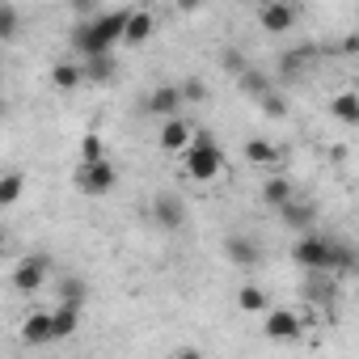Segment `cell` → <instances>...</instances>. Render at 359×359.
<instances>
[{"mask_svg":"<svg viewBox=\"0 0 359 359\" xmlns=\"http://www.w3.org/2000/svg\"><path fill=\"white\" fill-rule=\"evenodd\" d=\"M254 22L266 34H292L300 26V5H292V0H262L254 9Z\"/></svg>","mask_w":359,"mask_h":359,"instance_id":"7","label":"cell"},{"mask_svg":"<svg viewBox=\"0 0 359 359\" xmlns=\"http://www.w3.org/2000/svg\"><path fill=\"white\" fill-rule=\"evenodd\" d=\"M55 304H60V309H72V313H85V304H89V283L76 279V275H55Z\"/></svg>","mask_w":359,"mask_h":359,"instance_id":"13","label":"cell"},{"mask_svg":"<svg viewBox=\"0 0 359 359\" xmlns=\"http://www.w3.org/2000/svg\"><path fill=\"white\" fill-rule=\"evenodd\" d=\"M195 131H199V127H195L191 118L173 114V118H165V123L156 127V148H161V152H169V156H182V152L191 148Z\"/></svg>","mask_w":359,"mask_h":359,"instance_id":"8","label":"cell"},{"mask_svg":"<svg viewBox=\"0 0 359 359\" xmlns=\"http://www.w3.org/2000/svg\"><path fill=\"white\" fill-rule=\"evenodd\" d=\"M258 110H262L266 118H275V123H279V118H287V102H283V93H279V89H275V93H266V97L258 102Z\"/></svg>","mask_w":359,"mask_h":359,"instance_id":"30","label":"cell"},{"mask_svg":"<svg viewBox=\"0 0 359 359\" xmlns=\"http://www.w3.org/2000/svg\"><path fill=\"white\" fill-rule=\"evenodd\" d=\"M72 187H76L81 195H89V199H102V195H110V191L118 187V169H114L110 156H106V161H93V165H76Z\"/></svg>","mask_w":359,"mask_h":359,"instance_id":"4","label":"cell"},{"mask_svg":"<svg viewBox=\"0 0 359 359\" xmlns=\"http://www.w3.org/2000/svg\"><path fill=\"white\" fill-rule=\"evenodd\" d=\"M76 330H81V313H72V309H51V342H64V338H76Z\"/></svg>","mask_w":359,"mask_h":359,"instance_id":"24","label":"cell"},{"mask_svg":"<svg viewBox=\"0 0 359 359\" xmlns=\"http://www.w3.org/2000/svg\"><path fill=\"white\" fill-rule=\"evenodd\" d=\"M0 118H5V102H0Z\"/></svg>","mask_w":359,"mask_h":359,"instance_id":"33","label":"cell"},{"mask_svg":"<svg viewBox=\"0 0 359 359\" xmlns=\"http://www.w3.org/2000/svg\"><path fill=\"white\" fill-rule=\"evenodd\" d=\"M177 110H182V93H177V85H156V89H148V97H144V114H152V118H173Z\"/></svg>","mask_w":359,"mask_h":359,"instance_id":"12","label":"cell"},{"mask_svg":"<svg viewBox=\"0 0 359 359\" xmlns=\"http://www.w3.org/2000/svg\"><path fill=\"white\" fill-rule=\"evenodd\" d=\"M123 22H127V9H97L89 22H81L72 30V51L81 60H93V55H114L118 39H123Z\"/></svg>","mask_w":359,"mask_h":359,"instance_id":"2","label":"cell"},{"mask_svg":"<svg viewBox=\"0 0 359 359\" xmlns=\"http://www.w3.org/2000/svg\"><path fill=\"white\" fill-rule=\"evenodd\" d=\"M237 85H241V93H245V97H254V102H262L266 93H275V81H271L266 72H258L254 64H250V68L237 76Z\"/></svg>","mask_w":359,"mask_h":359,"instance_id":"21","label":"cell"},{"mask_svg":"<svg viewBox=\"0 0 359 359\" xmlns=\"http://www.w3.org/2000/svg\"><path fill=\"white\" fill-rule=\"evenodd\" d=\"M148 216H152V224H156L161 233H177V229L187 224V199H182V195H173V191H165V195L152 199Z\"/></svg>","mask_w":359,"mask_h":359,"instance_id":"9","label":"cell"},{"mask_svg":"<svg viewBox=\"0 0 359 359\" xmlns=\"http://www.w3.org/2000/svg\"><path fill=\"white\" fill-rule=\"evenodd\" d=\"M169 359H208V355H203L199 346H191V342H187V346H177V351H173Z\"/></svg>","mask_w":359,"mask_h":359,"instance_id":"31","label":"cell"},{"mask_svg":"<svg viewBox=\"0 0 359 359\" xmlns=\"http://www.w3.org/2000/svg\"><path fill=\"white\" fill-rule=\"evenodd\" d=\"M76 64H81V76H85L89 85L114 81V55H93V60H76Z\"/></svg>","mask_w":359,"mask_h":359,"instance_id":"23","label":"cell"},{"mask_svg":"<svg viewBox=\"0 0 359 359\" xmlns=\"http://www.w3.org/2000/svg\"><path fill=\"white\" fill-rule=\"evenodd\" d=\"M93 161H106V144H102L97 131L81 135V165H93Z\"/></svg>","mask_w":359,"mask_h":359,"instance_id":"28","label":"cell"},{"mask_svg":"<svg viewBox=\"0 0 359 359\" xmlns=\"http://www.w3.org/2000/svg\"><path fill=\"white\" fill-rule=\"evenodd\" d=\"M216 60H220V68H224L229 76H241V72L250 68L245 51H237V47H220V55H216Z\"/></svg>","mask_w":359,"mask_h":359,"instance_id":"27","label":"cell"},{"mask_svg":"<svg viewBox=\"0 0 359 359\" xmlns=\"http://www.w3.org/2000/svg\"><path fill=\"white\" fill-rule=\"evenodd\" d=\"M241 156L254 165V169H266V173H279V148L271 144V140H262V135H254V140H245V148H241Z\"/></svg>","mask_w":359,"mask_h":359,"instance_id":"17","label":"cell"},{"mask_svg":"<svg viewBox=\"0 0 359 359\" xmlns=\"http://www.w3.org/2000/svg\"><path fill=\"white\" fill-rule=\"evenodd\" d=\"M156 34V13L152 9H144V5H131L127 9V22H123V47H144L148 39Z\"/></svg>","mask_w":359,"mask_h":359,"instance_id":"10","label":"cell"},{"mask_svg":"<svg viewBox=\"0 0 359 359\" xmlns=\"http://www.w3.org/2000/svg\"><path fill=\"white\" fill-rule=\"evenodd\" d=\"M22 30H26L22 9H18V5H0V43H13Z\"/></svg>","mask_w":359,"mask_h":359,"instance_id":"25","label":"cell"},{"mask_svg":"<svg viewBox=\"0 0 359 359\" xmlns=\"http://www.w3.org/2000/svg\"><path fill=\"white\" fill-rule=\"evenodd\" d=\"M177 161H182V173L191 177V182H199V187H212V182H220V177L229 173V156H224V148L208 131H195L191 148Z\"/></svg>","mask_w":359,"mask_h":359,"instance_id":"3","label":"cell"},{"mask_svg":"<svg viewBox=\"0 0 359 359\" xmlns=\"http://www.w3.org/2000/svg\"><path fill=\"white\" fill-rule=\"evenodd\" d=\"M22 195H26V173L22 169L0 173V212L13 208V203H22Z\"/></svg>","mask_w":359,"mask_h":359,"instance_id":"22","label":"cell"},{"mask_svg":"<svg viewBox=\"0 0 359 359\" xmlns=\"http://www.w3.org/2000/svg\"><path fill=\"white\" fill-rule=\"evenodd\" d=\"M330 114L342 123V127H359V93L355 89H338L330 97Z\"/></svg>","mask_w":359,"mask_h":359,"instance_id":"19","label":"cell"},{"mask_svg":"<svg viewBox=\"0 0 359 359\" xmlns=\"http://www.w3.org/2000/svg\"><path fill=\"white\" fill-rule=\"evenodd\" d=\"M224 258H229L237 271H254V266L262 262V245H258L254 237H245V233H229V237H224Z\"/></svg>","mask_w":359,"mask_h":359,"instance_id":"11","label":"cell"},{"mask_svg":"<svg viewBox=\"0 0 359 359\" xmlns=\"http://www.w3.org/2000/svg\"><path fill=\"white\" fill-rule=\"evenodd\" d=\"M233 300H237V309H241L245 317H262V313L271 309V292H266L262 283H254V279H250V283H241Z\"/></svg>","mask_w":359,"mask_h":359,"instance_id":"18","label":"cell"},{"mask_svg":"<svg viewBox=\"0 0 359 359\" xmlns=\"http://www.w3.org/2000/svg\"><path fill=\"white\" fill-rule=\"evenodd\" d=\"M18 338H22L26 346H47V342H51V309L26 313V321L18 325Z\"/></svg>","mask_w":359,"mask_h":359,"instance_id":"15","label":"cell"},{"mask_svg":"<svg viewBox=\"0 0 359 359\" xmlns=\"http://www.w3.org/2000/svg\"><path fill=\"white\" fill-rule=\"evenodd\" d=\"M81 85H85V76H81V64H76V60H60V64H51V89L72 93V89H81Z\"/></svg>","mask_w":359,"mask_h":359,"instance_id":"20","label":"cell"},{"mask_svg":"<svg viewBox=\"0 0 359 359\" xmlns=\"http://www.w3.org/2000/svg\"><path fill=\"white\" fill-rule=\"evenodd\" d=\"M5 241H9V233H5V224H0V250H5Z\"/></svg>","mask_w":359,"mask_h":359,"instance_id":"32","label":"cell"},{"mask_svg":"<svg viewBox=\"0 0 359 359\" xmlns=\"http://www.w3.org/2000/svg\"><path fill=\"white\" fill-rule=\"evenodd\" d=\"M258 199H262L271 212H279L283 203L296 199V182H292V177H283V173H271L266 182H262V191H258Z\"/></svg>","mask_w":359,"mask_h":359,"instance_id":"16","label":"cell"},{"mask_svg":"<svg viewBox=\"0 0 359 359\" xmlns=\"http://www.w3.org/2000/svg\"><path fill=\"white\" fill-rule=\"evenodd\" d=\"M292 262L304 266L309 275H351L355 271V250L338 237H321V233H304L292 245Z\"/></svg>","mask_w":359,"mask_h":359,"instance_id":"1","label":"cell"},{"mask_svg":"<svg viewBox=\"0 0 359 359\" xmlns=\"http://www.w3.org/2000/svg\"><path fill=\"white\" fill-rule=\"evenodd\" d=\"M309 60H313V51H309V47H296V51H283V55H279V76H300Z\"/></svg>","mask_w":359,"mask_h":359,"instance_id":"26","label":"cell"},{"mask_svg":"<svg viewBox=\"0 0 359 359\" xmlns=\"http://www.w3.org/2000/svg\"><path fill=\"white\" fill-rule=\"evenodd\" d=\"M279 220H283L296 237H304V233H313V224H317V208H313V203H304V199L296 195L292 203H283V208H279Z\"/></svg>","mask_w":359,"mask_h":359,"instance_id":"14","label":"cell"},{"mask_svg":"<svg viewBox=\"0 0 359 359\" xmlns=\"http://www.w3.org/2000/svg\"><path fill=\"white\" fill-rule=\"evenodd\" d=\"M177 93H182V106H187V102H191V106H199V102H208V81L187 76L182 85H177Z\"/></svg>","mask_w":359,"mask_h":359,"instance_id":"29","label":"cell"},{"mask_svg":"<svg viewBox=\"0 0 359 359\" xmlns=\"http://www.w3.org/2000/svg\"><path fill=\"white\" fill-rule=\"evenodd\" d=\"M51 271H55V262H51L47 254H26V258H18V266L9 271V283H13V292L34 296V292L51 279Z\"/></svg>","mask_w":359,"mask_h":359,"instance_id":"6","label":"cell"},{"mask_svg":"<svg viewBox=\"0 0 359 359\" xmlns=\"http://www.w3.org/2000/svg\"><path fill=\"white\" fill-rule=\"evenodd\" d=\"M262 338H271V342H279V346L300 342V338H304V317H300L296 309L271 304V309L262 313Z\"/></svg>","mask_w":359,"mask_h":359,"instance_id":"5","label":"cell"}]
</instances>
